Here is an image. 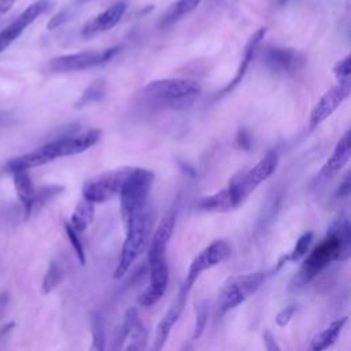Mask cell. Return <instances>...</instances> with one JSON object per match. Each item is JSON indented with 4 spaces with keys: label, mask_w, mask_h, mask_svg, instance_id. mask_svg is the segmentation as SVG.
Returning a JSON list of instances; mask_svg holds the SVG:
<instances>
[{
    "label": "cell",
    "mask_w": 351,
    "mask_h": 351,
    "mask_svg": "<svg viewBox=\"0 0 351 351\" xmlns=\"http://www.w3.org/2000/svg\"><path fill=\"white\" fill-rule=\"evenodd\" d=\"M48 0H37L27 5L18 15L16 19H14L5 29L0 32V52L7 49L11 45V43H14L29 25H32L41 14H44L48 10Z\"/></svg>",
    "instance_id": "7c38bea8"
},
{
    "label": "cell",
    "mask_w": 351,
    "mask_h": 351,
    "mask_svg": "<svg viewBox=\"0 0 351 351\" xmlns=\"http://www.w3.org/2000/svg\"><path fill=\"white\" fill-rule=\"evenodd\" d=\"M104 96V82L100 80V81H95L93 84H90L85 90L84 93L81 95V97L77 100L75 103V107L77 108H82V107H86L92 103H96V101H100L101 97Z\"/></svg>",
    "instance_id": "83f0119b"
},
{
    "label": "cell",
    "mask_w": 351,
    "mask_h": 351,
    "mask_svg": "<svg viewBox=\"0 0 351 351\" xmlns=\"http://www.w3.org/2000/svg\"><path fill=\"white\" fill-rule=\"evenodd\" d=\"M348 192H350V178H348V176L344 178V181H343V184L339 186V189L336 191V196L337 197H344V196H347L348 195Z\"/></svg>",
    "instance_id": "f35d334b"
},
{
    "label": "cell",
    "mask_w": 351,
    "mask_h": 351,
    "mask_svg": "<svg viewBox=\"0 0 351 351\" xmlns=\"http://www.w3.org/2000/svg\"><path fill=\"white\" fill-rule=\"evenodd\" d=\"M62 191H63V186H59V185H47V186L40 188L38 191H36L33 208L41 207V206L45 204L48 200H51L53 196L59 195Z\"/></svg>",
    "instance_id": "4dcf8cb0"
},
{
    "label": "cell",
    "mask_w": 351,
    "mask_h": 351,
    "mask_svg": "<svg viewBox=\"0 0 351 351\" xmlns=\"http://www.w3.org/2000/svg\"><path fill=\"white\" fill-rule=\"evenodd\" d=\"M208 321V306L206 302H200L195 310V324L192 332V340L200 339Z\"/></svg>",
    "instance_id": "f546056e"
},
{
    "label": "cell",
    "mask_w": 351,
    "mask_h": 351,
    "mask_svg": "<svg viewBox=\"0 0 351 351\" xmlns=\"http://www.w3.org/2000/svg\"><path fill=\"white\" fill-rule=\"evenodd\" d=\"M262 337H263V343H265V350L266 351H281L276 337L270 333V330H265Z\"/></svg>",
    "instance_id": "74e56055"
},
{
    "label": "cell",
    "mask_w": 351,
    "mask_h": 351,
    "mask_svg": "<svg viewBox=\"0 0 351 351\" xmlns=\"http://www.w3.org/2000/svg\"><path fill=\"white\" fill-rule=\"evenodd\" d=\"M265 274L261 271L230 277L218 293V314H225L245 302L261 288Z\"/></svg>",
    "instance_id": "8992f818"
},
{
    "label": "cell",
    "mask_w": 351,
    "mask_h": 351,
    "mask_svg": "<svg viewBox=\"0 0 351 351\" xmlns=\"http://www.w3.org/2000/svg\"><path fill=\"white\" fill-rule=\"evenodd\" d=\"M78 3H84V1H88V0H77Z\"/></svg>",
    "instance_id": "b9f144b4"
},
{
    "label": "cell",
    "mask_w": 351,
    "mask_h": 351,
    "mask_svg": "<svg viewBox=\"0 0 351 351\" xmlns=\"http://www.w3.org/2000/svg\"><path fill=\"white\" fill-rule=\"evenodd\" d=\"M14 186H15L16 195L25 208V214H26V217H29L33 211L36 189H34L33 181H32L27 170H19V171L14 173Z\"/></svg>",
    "instance_id": "44dd1931"
},
{
    "label": "cell",
    "mask_w": 351,
    "mask_h": 351,
    "mask_svg": "<svg viewBox=\"0 0 351 351\" xmlns=\"http://www.w3.org/2000/svg\"><path fill=\"white\" fill-rule=\"evenodd\" d=\"M302 62L303 59L299 52L291 48H270L265 53V63L274 71H292L298 69Z\"/></svg>",
    "instance_id": "ac0fdd59"
},
{
    "label": "cell",
    "mask_w": 351,
    "mask_h": 351,
    "mask_svg": "<svg viewBox=\"0 0 351 351\" xmlns=\"http://www.w3.org/2000/svg\"><path fill=\"white\" fill-rule=\"evenodd\" d=\"M64 230H66L67 239H69V241H70V244H71V247H73V250H74V252H75V255H77V259L80 261L81 265H85V252H84V247H82V243H81V240H80V236H78L80 233H77V232L70 226L69 222L64 223Z\"/></svg>",
    "instance_id": "1f68e13d"
},
{
    "label": "cell",
    "mask_w": 351,
    "mask_h": 351,
    "mask_svg": "<svg viewBox=\"0 0 351 351\" xmlns=\"http://www.w3.org/2000/svg\"><path fill=\"white\" fill-rule=\"evenodd\" d=\"M176 225V214L167 213L156 226L148 245V261L166 258V248Z\"/></svg>",
    "instance_id": "2e32d148"
},
{
    "label": "cell",
    "mask_w": 351,
    "mask_h": 351,
    "mask_svg": "<svg viewBox=\"0 0 351 351\" xmlns=\"http://www.w3.org/2000/svg\"><path fill=\"white\" fill-rule=\"evenodd\" d=\"M333 74L337 78V81L350 80V74H351V56L350 55L344 56L333 66Z\"/></svg>",
    "instance_id": "d6a6232c"
},
{
    "label": "cell",
    "mask_w": 351,
    "mask_h": 351,
    "mask_svg": "<svg viewBox=\"0 0 351 351\" xmlns=\"http://www.w3.org/2000/svg\"><path fill=\"white\" fill-rule=\"evenodd\" d=\"M202 0H177L173 7L170 8V11L165 15V19H163V23L167 25V23H173L176 22L177 19L182 18L184 15L189 14L191 11H193L199 4H200Z\"/></svg>",
    "instance_id": "4316f807"
},
{
    "label": "cell",
    "mask_w": 351,
    "mask_h": 351,
    "mask_svg": "<svg viewBox=\"0 0 351 351\" xmlns=\"http://www.w3.org/2000/svg\"><path fill=\"white\" fill-rule=\"evenodd\" d=\"M229 256H230V245L226 241L215 240L211 244H208L191 262L185 280L182 282L181 291L189 293L191 288L193 287V284L196 282V280L203 271L225 262Z\"/></svg>",
    "instance_id": "ba28073f"
},
{
    "label": "cell",
    "mask_w": 351,
    "mask_h": 351,
    "mask_svg": "<svg viewBox=\"0 0 351 351\" xmlns=\"http://www.w3.org/2000/svg\"><path fill=\"white\" fill-rule=\"evenodd\" d=\"M149 281L145 291L140 295L138 303L144 307H151L160 300L169 284V266L166 258L148 261Z\"/></svg>",
    "instance_id": "4fadbf2b"
},
{
    "label": "cell",
    "mask_w": 351,
    "mask_h": 351,
    "mask_svg": "<svg viewBox=\"0 0 351 351\" xmlns=\"http://www.w3.org/2000/svg\"><path fill=\"white\" fill-rule=\"evenodd\" d=\"M350 251V225L346 218L332 223L326 237L306 256L295 277L298 285H304L317 277L330 262L343 261Z\"/></svg>",
    "instance_id": "6da1fadb"
},
{
    "label": "cell",
    "mask_w": 351,
    "mask_h": 351,
    "mask_svg": "<svg viewBox=\"0 0 351 351\" xmlns=\"http://www.w3.org/2000/svg\"><path fill=\"white\" fill-rule=\"evenodd\" d=\"M266 30H267L266 27H261V29H258V30L250 37V40H248V43H247V45H245V48H244L243 59H241L240 66H239V69H237V71H236V75H234L233 80L226 85V88L223 89V92L232 90L239 82H241V80H243V77H244V74H245V71H247V69H248V64H250V62L252 60V58H254V55H255V52H256L258 45L261 44L262 38H263L265 34H266Z\"/></svg>",
    "instance_id": "ffe728a7"
},
{
    "label": "cell",
    "mask_w": 351,
    "mask_h": 351,
    "mask_svg": "<svg viewBox=\"0 0 351 351\" xmlns=\"http://www.w3.org/2000/svg\"><path fill=\"white\" fill-rule=\"evenodd\" d=\"M278 156L276 152H267L254 167L247 171L236 173L228 184V189L232 193L236 207H239L255 188L267 180L277 169Z\"/></svg>",
    "instance_id": "5b68a950"
},
{
    "label": "cell",
    "mask_w": 351,
    "mask_h": 351,
    "mask_svg": "<svg viewBox=\"0 0 351 351\" xmlns=\"http://www.w3.org/2000/svg\"><path fill=\"white\" fill-rule=\"evenodd\" d=\"M251 136L248 134V132L245 129H240L237 136H236V145L240 148V149H244V151H250L251 148Z\"/></svg>",
    "instance_id": "8d00e7d4"
},
{
    "label": "cell",
    "mask_w": 351,
    "mask_h": 351,
    "mask_svg": "<svg viewBox=\"0 0 351 351\" xmlns=\"http://www.w3.org/2000/svg\"><path fill=\"white\" fill-rule=\"evenodd\" d=\"M202 93L200 85L186 78H165L147 84L143 90V99L151 106L169 110H184L191 107Z\"/></svg>",
    "instance_id": "7a4b0ae2"
},
{
    "label": "cell",
    "mask_w": 351,
    "mask_h": 351,
    "mask_svg": "<svg viewBox=\"0 0 351 351\" xmlns=\"http://www.w3.org/2000/svg\"><path fill=\"white\" fill-rule=\"evenodd\" d=\"M154 173L148 169L133 167L119 191V207L123 226L147 207L148 193L154 182Z\"/></svg>",
    "instance_id": "3957f363"
},
{
    "label": "cell",
    "mask_w": 351,
    "mask_h": 351,
    "mask_svg": "<svg viewBox=\"0 0 351 351\" xmlns=\"http://www.w3.org/2000/svg\"><path fill=\"white\" fill-rule=\"evenodd\" d=\"M126 3L123 0H119L106 8L103 12L96 15L93 19L86 22L82 27V36L84 37H90L101 32H107L112 29L123 16L126 11Z\"/></svg>",
    "instance_id": "9a60e30c"
},
{
    "label": "cell",
    "mask_w": 351,
    "mask_h": 351,
    "mask_svg": "<svg viewBox=\"0 0 351 351\" xmlns=\"http://www.w3.org/2000/svg\"><path fill=\"white\" fill-rule=\"evenodd\" d=\"M133 167L125 166L103 171L96 177L88 180L82 186V199L96 204L104 203L119 193L125 180Z\"/></svg>",
    "instance_id": "52a82bcc"
},
{
    "label": "cell",
    "mask_w": 351,
    "mask_h": 351,
    "mask_svg": "<svg viewBox=\"0 0 351 351\" xmlns=\"http://www.w3.org/2000/svg\"><path fill=\"white\" fill-rule=\"evenodd\" d=\"M69 18H70L69 11H67V10H62V11H59V12H56V14L48 21L47 29H48V30H53V29L62 26L64 22H67Z\"/></svg>",
    "instance_id": "e575fe53"
},
{
    "label": "cell",
    "mask_w": 351,
    "mask_h": 351,
    "mask_svg": "<svg viewBox=\"0 0 351 351\" xmlns=\"http://www.w3.org/2000/svg\"><path fill=\"white\" fill-rule=\"evenodd\" d=\"M280 1V4H284V3H287V0H278Z\"/></svg>",
    "instance_id": "60d3db41"
},
{
    "label": "cell",
    "mask_w": 351,
    "mask_h": 351,
    "mask_svg": "<svg viewBox=\"0 0 351 351\" xmlns=\"http://www.w3.org/2000/svg\"><path fill=\"white\" fill-rule=\"evenodd\" d=\"M125 229L126 237L114 270V278L123 277L148 244L151 232V213L148 206L138 213Z\"/></svg>",
    "instance_id": "277c9868"
},
{
    "label": "cell",
    "mask_w": 351,
    "mask_h": 351,
    "mask_svg": "<svg viewBox=\"0 0 351 351\" xmlns=\"http://www.w3.org/2000/svg\"><path fill=\"white\" fill-rule=\"evenodd\" d=\"M311 241H313V232H306V233H303V234L298 239V241H296L293 250H292L287 256H284L285 262H298V261H300L302 258H304V256L307 255V252H308V248H310V245H311Z\"/></svg>",
    "instance_id": "f1b7e54d"
},
{
    "label": "cell",
    "mask_w": 351,
    "mask_h": 351,
    "mask_svg": "<svg viewBox=\"0 0 351 351\" xmlns=\"http://www.w3.org/2000/svg\"><path fill=\"white\" fill-rule=\"evenodd\" d=\"M351 156V141H350V132H346L337 144L332 155L328 158L325 165L319 171V178H328L335 176L339 170H341L350 160Z\"/></svg>",
    "instance_id": "e0dca14e"
},
{
    "label": "cell",
    "mask_w": 351,
    "mask_h": 351,
    "mask_svg": "<svg viewBox=\"0 0 351 351\" xmlns=\"http://www.w3.org/2000/svg\"><path fill=\"white\" fill-rule=\"evenodd\" d=\"M346 322H347V317H341V318L332 321L325 329H322L319 333H317L313 337L310 350L311 351H325L326 348H329L339 337Z\"/></svg>",
    "instance_id": "603a6c76"
},
{
    "label": "cell",
    "mask_w": 351,
    "mask_h": 351,
    "mask_svg": "<svg viewBox=\"0 0 351 351\" xmlns=\"http://www.w3.org/2000/svg\"><path fill=\"white\" fill-rule=\"evenodd\" d=\"M63 276H64V271L62 265L58 261H51L41 282V293L48 295L49 292H52L59 285Z\"/></svg>",
    "instance_id": "d4e9b609"
},
{
    "label": "cell",
    "mask_w": 351,
    "mask_h": 351,
    "mask_svg": "<svg viewBox=\"0 0 351 351\" xmlns=\"http://www.w3.org/2000/svg\"><path fill=\"white\" fill-rule=\"evenodd\" d=\"M186 298H188V293L180 289L178 296L174 299V302L170 304L167 311L163 314V317L158 322L156 329H155V336H154V340H152L148 351H162L163 350L174 324L178 321V318L184 310Z\"/></svg>",
    "instance_id": "5bb4252c"
},
{
    "label": "cell",
    "mask_w": 351,
    "mask_h": 351,
    "mask_svg": "<svg viewBox=\"0 0 351 351\" xmlns=\"http://www.w3.org/2000/svg\"><path fill=\"white\" fill-rule=\"evenodd\" d=\"M63 155V143L62 138L53 140L51 143L44 144L43 147H38L25 155L12 158L7 162V170L10 173H15L19 170H29L32 167L43 166L45 163H49Z\"/></svg>",
    "instance_id": "30bf717a"
},
{
    "label": "cell",
    "mask_w": 351,
    "mask_h": 351,
    "mask_svg": "<svg viewBox=\"0 0 351 351\" xmlns=\"http://www.w3.org/2000/svg\"><path fill=\"white\" fill-rule=\"evenodd\" d=\"M350 92H351L350 80L339 81L337 85L326 90L315 103L310 114V126L315 128L319 123H322L325 119H328L340 107V104L350 96Z\"/></svg>",
    "instance_id": "8fae6325"
},
{
    "label": "cell",
    "mask_w": 351,
    "mask_h": 351,
    "mask_svg": "<svg viewBox=\"0 0 351 351\" xmlns=\"http://www.w3.org/2000/svg\"><path fill=\"white\" fill-rule=\"evenodd\" d=\"M197 208L206 213H228L236 208L234 200L232 197L228 186L213 195L204 196L197 202Z\"/></svg>",
    "instance_id": "7402d4cb"
},
{
    "label": "cell",
    "mask_w": 351,
    "mask_h": 351,
    "mask_svg": "<svg viewBox=\"0 0 351 351\" xmlns=\"http://www.w3.org/2000/svg\"><path fill=\"white\" fill-rule=\"evenodd\" d=\"M14 3L15 0H0V14L8 12L12 8Z\"/></svg>",
    "instance_id": "ab89813d"
},
{
    "label": "cell",
    "mask_w": 351,
    "mask_h": 351,
    "mask_svg": "<svg viewBox=\"0 0 351 351\" xmlns=\"http://www.w3.org/2000/svg\"><path fill=\"white\" fill-rule=\"evenodd\" d=\"M310 351H311V350H310Z\"/></svg>",
    "instance_id": "7bdbcfd3"
},
{
    "label": "cell",
    "mask_w": 351,
    "mask_h": 351,
    "mask_svg": "<svg viewBox=\"0 0 351 351\" xmlns=\"http://www.w3.org/2000/svg\"><path fill=\"white\" fill-rule=\"evenodd\" d=\"M295 311H296V308H295L293 306L284 307V308L277 314V317H276V324H277L278 326L284 328L285 325H288V324H289V321L292 319V317H293Z\"/></svg>",
    "instance_id": "d590c367"
},
{
    "label": "cell",
    "mask_w": 351,
    "mask_h": 351,
    "mask_svg": "<svg viewBox=\"0 0 351 351\" xmlns=\"http://www.w3.org/2000/svg\"><path fill=\"white\" fill-rule=\"evenodd\" d=\"M147 329L145 326L138 321L132 330L129 332L126 337V344L123 347V351H144L145 344H147Z\"/></svg>",
    "instance_id": "484cf974"
},
{
    "label": "cell",
    "mask_w": 351,
    "mask_h": 351,
    "mask_svg": "<svg viewBox=\"0 0 351 351\" xmlns=\"http://www.w3.org/2000/svg\"><path fill=\"white\" fill-rule=\"evenodd\" d=\"M118 52V48H108L104 51H85L77 53L60 55L49 60V70L53 73H71L92 69L107 63Z\"/></svg>",
    "instance_id": "9c48e42d"
},
{
    "label": "cell",
    "mask_w": 351,
    "mask_h": 351,
    "mask_svg": "<svg viewBox=\"0 0 351 351\" xmlns=\"http://www.w3.org/2000/svg\"><path fill=\"white\" fill-rule=\"evenodd\" d=\"M88 351H106V337L100 325L92 328V343Z\"/></svg>",
    "instance_id": "836d02e7"
},
{
    "label": "cell",
    "mask_w": 351,
    "mask_h": 351,
    "mask_svg": "<svg viewBox=\"0 0 351 351\" xmlns=\"http://www.w3.org/2000/svg\"><path fill=\"white\" fill-rule=\"evenodd\" d=\"M101 137V130L99 129H90L77 136H66L62 137L63 141V155H75L81 154L90 147H93Z\"/></svg>",
    "instance_id": "d6986e66"
},
{
    "label": "cell",
    "mask_w": 351,
    "mask_h": 351,
    "mask_svg": "<svg viewBox=\"0 0 351 351\" xmlns=\"http://www.w3.org/2000/svg\"><path fill=\"white\" fill-rule=\"evenodd\" d=\"M93 218H95V204L82 199L81 202L77 203L69 223L77 233H82L90 226V223L93 222Z\"/></svg>",
    "instance_id": "cb8c5ba5"
}]
</instances>
